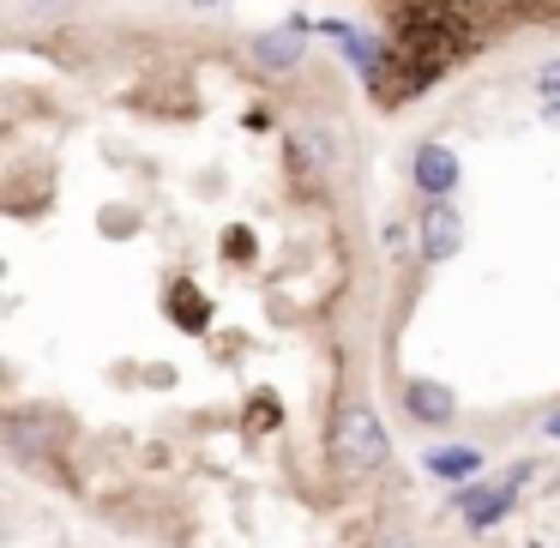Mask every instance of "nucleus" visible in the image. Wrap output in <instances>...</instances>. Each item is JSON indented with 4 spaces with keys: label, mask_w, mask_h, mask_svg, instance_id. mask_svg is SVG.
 <instances>
[{
    "label": "nucleus",
    "mask_w": 560,
    "mask_h": 548,
    "mask_svg": "<svg viewBox=\"0 0 560 548\" xmlns=\"http://www.w3.org/2000/svg\"><path fill=\"white\" fill-rule=\"evenodd\" d=\"M464 43H470V37H464V25L446 13V7H416V13L404 19L398 43H392V55H398V61H410L416 73L440 79L464 55Z\"/></svg>",
    "instance_id": "obj_1"
},
{
    "label": "nucleus",
    "mask_w": 560,
    "mask_h": 548,
    "mask_svg": "<svg viewBox=\"0 0 560 548\" xmlns=\"http://www.w3.org/2000/svg\"><path fill=\"white\" fill-rule=\"evenodd\" d=\"M392 440H386V422L374 416V404H343L338 422H331V464L338 476H374L386 464Z\"/></svg>",
    "instance_id": "obj_2"
},
{
    "label": "nucleus",
    "mask_w": 560,
    "mask_h": 548,
    "mask_svg": "<svg viewBox=\"0 0 560 548\" xmlns=\"http://www.w3.org/2000/svg\"><path fill=\"white\" fill-rule=\"evenodd\" d=\"M530 476V464H512L500 482H482V488H458V506L464 518H470V530H488V524H500L512 506H518V482Z\"/></svg>",
    "instance_id": "obj_3"
},
{
    "label": "nucleus",
    "mask_w": 560,
    "mask_h": 548,
    "mask_svg": "<svg viewBox=\"0 0 560 548\" xmlns=\"http://www.w3.org/2000/svg\"><path fill=\"white\" fill-rule=\"evenodd\" d=\"M416 242H422L428 266H446V259L458 254V247H464V218L452 211V199H428L422 223H416Z\"/></svg>",
    "instance_id": "obj_4"
},
{
    "label": "nucleus",
    "mask_w": 560,
    "mask_h": 548,
    "mask_svg": "<svg viewBox=\"0 0 560 548\" xmlns=\"http://www.w3.org/2000/svg\"><path fill=\"white\" fill-rule=\"evenodd\" d=\"M302 37H307V25L295 19V25L259 31V37L247 43V55H254V67H259V73L283 79V73H295V67H302Z\"/></svg>",
    "instance_id": "obj_5"
},
{
    "label": "nucleus",
    "mask_w": 560,
    "mask_h": 548,
    "mask_svg": "<svg viewBox=\"0 0 560 548\" xmlns=\"http://www.w3.org/2000/svg\"><path fill=\"white\" fill-rule=\"evenodd\" d=\"M458 151L452 145H416V158H410V182L422 187V199H452V187H458Z\"/></svg>",
    "instance_id": "obj_6"
},
{
    "label": "nucleus",
    "mask_w": 560,
    "mask_h": 548,
    "mask_svg": "<svg viewBox=\"0 0 560 548\" xmlns=\"http://www.w3.org/2000/svg\"><path fill=\"white\" fill-rule=\"evenodd\" d=\"M404 410L428 428H446L452 416H458V398H452V386H440V380H410V386H404Z\"/></svg>",
    "instance_id": "obj_7"
},
{
    "label": "nucleus",
    "mask_w": 560,
    "mask_h": 548,
    "mask_svg": "<svg viewBox=\"0 0 560 548\" xmlns=\"http://www.w3.org/2000/svg\"><path fill=\"white\" fill-rule=\"evenodd\" d=\"M55 434H61V422H55L49 410H13L7 416V446L13 452H49L55 446Z\"/></svg>",
    "instance_id": "obj_8"
},
{
    "label": "nucleus",
    "mask_w": 560,
    "mask_h": 548,
    "mask_svg": "<svg viewBox=\"0 0 560 548\" xmlns=\"http://www.w3.org/2000/svg\"><path fill=\"white\" fill-rule=\"evenodd\" d=\"M422 464H428V476H440V482H470V476L482 470V452L476 446H434Z\"/></svg>",
    "instance_id": "obj_9"
},
{
    "label": "nucleus",
    "mask_w": 560,
    "mask_h": 548,
    "mask_svg": "<svg viewBox=\"0 0 560 548\" xmlns=\"http://www.w3.org/2000/svg\"><path fill=\"white\" fill-rule=\"evenodd\" d=\"M170 319H175V326H182V331H206V326H211V302H206V295L194 290V283H175Z\"/></svg>",
    "instance_id": "obj_10"
},
{
    "label": "nucleus",
    "mask_w": 560,
    "mask_h": 548,
    "mask_svg": "<svg viewBox=\"0 0 560 548\" xmlns=\"http://www.w3.org/2000/svg\"><path fill=\"white\" fill-rule=\"evenodd\" d=\"M290 163H295V175H319L326 170V133H314V127L295 133L290 139Z\"/></svg>",
    "instance_id": "obj_11"
},
{
    "label": "nucleus",
    "mask_w": 560,
    "mask_h": 548,
    "mask_svg": "<svg viewBox=\"0 0 560 548\" xmlns=\"http://www.w3.org/2000/svg\"><path fill=\"white\" fill-rule=\"evenodd\" d=\"M223 254H230V259H254V235H247V230H223Z\"/></svg>",
    "instance_id": "obj_12"
},
{
    "label": "nucleus",
    "mask_w": 560,
    "mask_h": 548,
    "mask_svg": "<svg viewBox=\"0 0 560 548\" xmlns=\"http://www.w3.org/2000/svg\"><path fill=\"white\" fill-rule=\"evenodd\" d=\"M536 97H542V103H555V97H560V61H548L542 73H536Z\"/></svg>",
    "instance_id": "obj_13"
},
{
    "label": "nucleus",
    "mask_w": 560,
    "mask_h": 548,
    "mask_svg": "<svg viewBox=\"0 0 560 548\" xmlns=\"http://www.w3.org/2000/svg\"><path fill=\"white\" fill-rule=\"evenodd\" d=\"M31 13H67V7H73V0H25Z\"/></svg>",
    "instance_id": "obj_14"
},
{
    "label": "nucleus",
    "mask_w": 560,
    "mask_h": 548,
    "mask_svg": "<svg viewBox=\"0 0 560 548\" xmlns=\"http://www.w3.org/2000/svg\"><path fill=\"white\" fill-rule=\"evenodd\" d=\"M542 121H555V127H560V97H555V103H542Z\"/></svg>",
    "instance_id": "obj_15"
},
{
    "label": "nucleus",
    "mask_w": 560,
    "mask_h": 548,
    "mask_svg": "<svg viewBox=\"0 0 560 548\" xmlns=\"http://www.w3.org/2000/svg\"><path fill=\"white\" fill-rule=\"evenodd\" d=\"M542 434H548V440H560V410H555V416H548V422H542Z\"/></svg>",
    "instance_id": "obj_16"
}]
</instances>
